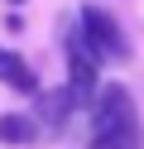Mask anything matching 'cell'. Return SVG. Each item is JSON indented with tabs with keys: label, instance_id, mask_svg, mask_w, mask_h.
<instances>
[{
	"label": "cell",
	"instance_id": "7a4b0ae2",
	"mask_svg": "<svg viewBox=\"0 0 144 149\" xmlns=\"http://www.w3.org/2000/svg\"><path fill=\"white\" fill-rule=\"evenodd\" d=\"M134 120H139V111H134V101H130L125 87H96V96H91V135L134 125Z\"/></svg>",
	"mask_w": 144,
	"mask_h": 149
},
{
	"label": "cell",
	"instance_id": "277c9868",
	"mask_svg": "<svg viewBox=\"0 0 144 149\" xmlns=\"http://www.w3.org/2000/svg\"><path fill=\"white\" fill-rule=\"evenodd\" d=\"M0 82H5L10 91H19V96H38V77H34V68H29L19 53H10V48H0Z\"/></svg>",
	"mask_w": 144,
	"mask_h": 149
},
{
	"label": "cell",
	"instance_id": "6da1fadb",
	"mask_svg": "<svg viewBox=\"0 0 144 149\" xmlns=\"http://www.w3.org/2000/svg\"><path fill=\"white\" fill-rule=\"evenodd\" d=\"M82 43L86 53H91L96 63H125L130 58V48H125V34L120 24L111 19V10H101V5H82Z\"/></svg>",
	"mask_w": 144,
	"mask_h": 149
},
{
	"label": "cell",
	"instance_id": "8992f818",
	"mask_svg": "<svg viewBox=\"0 0 144 149\" xmlns=\"http://www.w3.org/2000/svg\"><path fill=\"white\" fill-rule=\"evenodd\" d=\"M144 135H139V120L134 125H120V130H101V135H91V144L86 149H139Z\"/></svg>",
	"mask_w": 144,
	"mask_h": 149
},
{
	"label": "cell",
	"instance_id": "5b68a950",
	"mask_svg": "<svg viewBox=\"0 0 144 149\" xmlns=\"http://www.w3.org/2000/svg\"><path fill=\"white\" fill-rule=\"evenodd\" d=\"M72 106H77L72 91H63V87H58V91H43V96H38V125H53L58 130L67 116H72Z\"/></svg>",
	"mask_w": 144,
	"mask_h": 149
},
{
	"label": "cell",
	"instance_id": "3957f363",
	"mask_svg": "<svg viewBox=\"0 0 144 149\" xmlns=\"http://www.w3.org/2000/svg\"><path fill=\"white\" fill-rule=\"evenodd\" d=\"M67 91H72V101L96 96V58L86 53L82 34H67Z\"/></svg>",
	"mask_w": 144,
	"mask_h": 149
},
{
	"label": "cell",
	"instance_id": "52a82bcc",
	"mask_svg": "<svg viewBox=\"0 0 144 149\" xmlns=\"http://www.w3.org/2000/svg\"><path fill=\"white\" fill-rule=\"evenodd\" d=\"M38 120H29V116H0V139L5 144H34L38 139Z\"/></svg>",
	"mask_w": 144,
	"mask_h": 149
}]
</instances>
